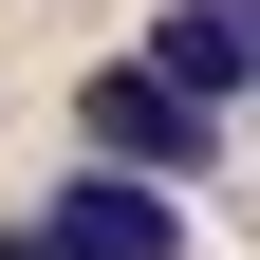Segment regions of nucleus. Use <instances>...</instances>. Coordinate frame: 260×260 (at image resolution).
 I'll use <instances>...</instances> for the list:
<instances>
[{
  "label": "nucleus",
  "instance_id": "obj_1",
  "mask_svg": "<svg viewBox=\"0 0 260 260\" xmlns=\"http://www.w3.org/2000/svg\"><path fill=\"white\" fill-rule=\"evenodd\" d=\"M0 260H186V186H149V168H93V149H75V186L0 205Z\"/></svg>",
  "mask_w": 260,
  "mask_h": 260
},
{
  "label": "nucleus",
  "instance_id": "obj_3",
  "mask_svg": "<svg viewBox=\"0 0 260 260\" xmlns=\"http://www.w3.org/2000/svg\"><path fill=\"white\" fill-rule=\"evenodd\" d=\"M149 75H186L205 112H260V0H149Z\"/></svg>",
  "mask_w": 260,
  "mask_h": 260
},
{
  "label": "nucleus",
  "instance_id": "obj_2",
  "mask_svg": "<svg viewBox=\"0 0 260 260\" xmlns=\"http://www.w3.org/2000/svg\"><path fill=\"white\" fill-rule=\"evenodd\" d=\"M75 149H93V168H149V186H205L223 168V112L186 75H149V56H93V75H75Z\"/></svg>",
  "mask_w": 260,
  "mask_h": 260
}]
</instances>
